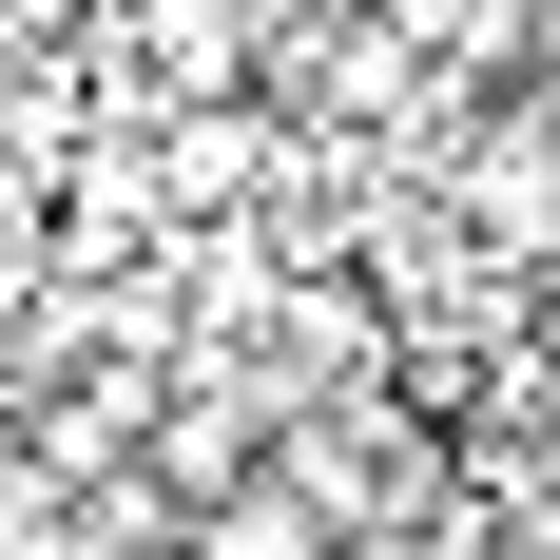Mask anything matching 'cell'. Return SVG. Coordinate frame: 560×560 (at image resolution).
<instances>
[{"label": "cell", "instance_id": "obj_1", "mask_svg": "<svg viewBox=\"0 0 560 560\" xmlns=\"http://www.w3.org/2000/svg\"><path fill=\"white\" fill-rule=\"evenodd\" d=\"M445 213H464V252L560 271V78H503V97L445 136Z\"/></svg>", "mask_w": 560, "mask_h": 560}, {"label": "cell", "instance_id": "obj_2", "mask_svg": "<svg viewBox=\"0 0 560 560\" xmlns=\"http://www.w3.org/2000/svg\"><path fill=\"white\" fill-rule=\"evenodd\" d=\"M116 58H136V97H232V78H252V58H271V20H252V0H116Z\"/></svg>", "mask_w": 560, "mask_h": 560}, {"label": "cell", "instance_id": "obj_3", "mask_svg": "<svg viewBox=\"0 0 560 560\" xmlns=\"http://www.w3.org/2000/svg\"><path fill=\"white\" fill-rule=\"evenodd\" d=\"M174 560H348V522H329V483H290V445H271L252 483H213V503L174 522Z\"/></svg>", "mask_w": 560, "mask_h": 560}, {"label": "cell", "instance_id": "obj_4", "mask_svg": "<svg viewBox=\"0 0 560 560\" xmlns=\"http://www.w3.org/2000/svg\"><path fill=\"white\" fill-rule=\"evenodd\" d=\"M425 78H464V97H503V78H541V0H368Z\"/></svg>", "mask_w": 560, "mask_h": 560}]
</instances>
